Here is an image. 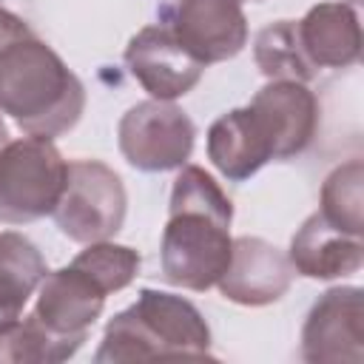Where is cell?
Instances as JSON below:
<instances>
[{
	"label": "cell",
	"mask_w": 364,
	"mask_h": 364,
	"mask_svg": "<svg viewBox=\"0 0 364 364\" xmlns=\"http://www.w3.org/2000/svg\"><path fill=\"white\" fill-rule=\"evenodd\" d=\"M60 182V162L48 145L26 142L0 154V216L28 219L43 213Z\"/></svg>",
	"instance_id": "7a4b0ae2"
},
{
	"label": "cell",
	"mask_w": 364,
	"mask_h": 364,
	"mask_svg": "<svg viewBox=\"0 0 364 364\" xmlns=\"http://www.w3.org/2000/svg\"><path fill=\"white\" fill-rule=\"evenodd\" d=\"M40 91H77L74 80L63 74L60 63L40 46L23 48L0 68V97L3 102L31 128H63L54 108Z\"/></svg>",
	"instance_id": "6da1fadb"
},
{
	"label": "cell",
	"mask_w": 364,
	"mask_h": 364,
	"mask_svg": "<svg viewBox=\"0 0 364 364\" xmlns=\"http://www.w3.org/2000/svg\"><path fill=\"white\" fill-rule=\"evenodd\" d=\"M128 60L134 63V74H139L154 94H182L199 74L196 63H191L159 31H145L134 40Z\"/></svg>",
	"instance_id": "3957f363"
}]
</instances>
